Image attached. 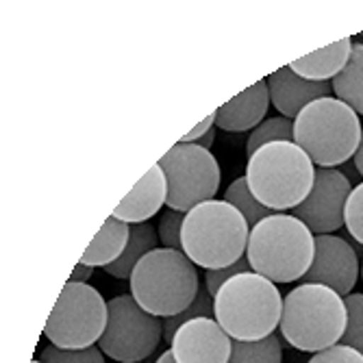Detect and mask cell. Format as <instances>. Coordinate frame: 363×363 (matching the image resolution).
<instances>
[{
    "label": "cell",
    "instance_id": "1",
    "mask_svg": "<svg viewBox=\"0 0 363 363\" xmlns=\"http://www.w3.org/2000/svg\"><path fill=\"white\" fill-rule=\"evenodd\" d=\"M348 324L346 301L335 289L301 283L283 298L281 335L301 352H320L342 342Z\"/></svg>",
    "mask_w": 363,
    "mask_h": 363
},
{
    "label": "cell",
    "instance_id": "2",
    "mask_svg": "<svg viewBox=\"0 0 363 363\" xmlns=\"http://www.w3.org/2000/svg\"><path fill=\"white\" fill-rule=\"evenodd\" d=\"M315 255V235L291 213H272L250 228V270L272 283L303 281Z\"/></svg>",
    "mask_w": 363,
    "mask_h": 363
},
{
    "label": "cell",
    "instance_id": "3",
    "mask_svg": "<svg viewBox=\"0 0 363 363\" xmlns=\"http://www.w3.org/2000/svg\"><path fill=\"white\" fill-rule=\"evenodd\" d=\"M313 181L315 163L296 142L268 144L246 163L248 189L272 211H294L311 194Z\"/></svg>",
    "mask_w": 363,
    "mask_h": 363
},
{
    "label": "cell",
    "instance_id": "4",
    "mask_svg": "<svg viewBox=\"0 0 363 363\" xmlns=\"http://www.w3.org/2000/svg\"><path fill=\"white\" fill-rule=\"evenodd\" d=\"M216 320L235 342H259L281 326L283 298L279 287L257 272L226 281L213 298Z\"/></svg>",
    "mask_w": 363,
    "mask_h": 363
},
{
    "label": "cell",
    "instance_id": "5",
    "mask_svg": "<svg viewBox=\"0 0 363 363\" xmlns=\"http://www.w3.org/2000/svg\"><path fill=\"white\" fill-rule=\"evenodd\" d=\"M250 226L226 201H207L185 213L183 252L194 266L220 270L246 257Z\"/></svg>",
    "mask_w": 363,
    "mask_h": 363
},
{
    "label": "cell",
    "instance_id": "6",
    "mask_svg": "<svg viewBox=\"0 0 363 363\" xmlns=\"http://www.w3.org/2000/svg\"><path fill=\"white\" fill-rule=\"evenodd\" d=\"M135 303L157 315L172 318L196 301L201 279L191 259L183 250L157 248L148 252L128 279Z\"/></svg>",
    "mask_w": 363,
    "mask_h": 363
},
{
    "label": "cell",
    "instance_id": "7",
    "mask_svg": "<svg viewBox=\"0 0 363 363\" xmlns=\"http://www.w3.org/2000/svg\"><path fill=\"white\" fill-rule=\"evenodd\" d=\"M361 135L359 113L335 96L313 101L294 120V142L318 168H337L354 159Z\"/></svg>",
    "mask_w": 363,
    "mask_h": 363
},
{
    "label": "cell",
    "instance_id": "8",
    "mask_svg": "<svg viewBox=\"0 0 363 363\" xmlns=\"http://www.w3.org/2000/svg\"><path fill=\"white\" fill-rule=\"evenodd\" d=\"M109 320V303L96 287L68 281L44 324L50 344L68 350L91 348L101 342Z\"/></svg>",
    "mask_w": 363,
    "mask_h": 363
},
{
    "label": "cell",
    "instance_id": "9",
    "mask_svg": "<svg viewBox=\"0 0 363 363\" xmlns=\"http://www.w3.org/2000/svg\"><path fill=\"white\" fill-rule=\"evenodd\" d=\"M168 179V209L187 213L194 207L213 201L220 189V163L211 150L196 144H174L159 159Z\"/></svg>",
    "mask_w": 363,
    "mask_h": 363
},
{
    "label": "cell",
    "instance_id": "10",
    "mask_svg": "<svg viewBox=\"0 0 363 363\" xmlns=\"http://www.w3.org/2000/svg\"><path fill=\"white\" fill-rule=\"evenodd\" d=\"M163 340V318L144 311L130 294L109 301L107 328L98 342L109 359L118 363H140L148 359Z\"/></svg>",
    "mask_w": 363,
    "mask_h": 363
},
{
    "label": "cell",
    "instance_id": "11",
    "mask_svg": "<svg viewBox=\"0 0 363 363\" xmlns=\"http://www.w3.org/2000/svg\"><path fill=\"white\" fill-rule=\"evenodd\" d=\"M352 194L350 181L337 168H318L311 194L291 211L313 235H333L346 222V203Z\"/></svg>",
    "mask_w": 363,
    "mask_h": 363
},
{
    "label": "cell",
    "instance_id": "12",
    "mask_svg": "<svg viewBox=\"0 0 363 363\" xmlns=\"http://www.w3.org/2000/svg\"><path fill=\"white\" fill-rule=\"evenodd\" d=\"M359 259L354 248L340 235H315V255L303 283H318L335 289L340 296L352 294L359 279Z\"/></svg>",
    "mask_w": 363,
    "mask_h": 363
},
{
    "label": "cell",
    "instance_id": "13",
    "mask_svg": "<svg viewBox=\"0 0 363 363\" xmlns=\"http://www.w3.org/2000/svg\"><path fill=\"white\" fill-rule=\"evenodd\" d=\"M177 363H228L233 340L213 318L185 322L170 342Z\"/></svg>",
    "mask_w": 363,
    "mask_h": 363
},
{
    "label": "cell",
    "instance_id": "14",
    "mask_svg": "<svg viewBox=\"0 0 363 363\" xmlns=\"http://www.w3.org/2000/svg\"><path fill=\"white\" fill-rule=\"evenodd\" d=\"M268 87H270V101L274 109L289 120H296V116L313 101L328 98L333 94V83L307 81L296 74L289 65L268 77Z\"/></svg>",
    "mask_w": 363,
    "mask_h": 363
},
{
    "label": "cell",
    "instance_id": "15",
    "mask_svg": "<svg viewBox=\"0 0 363 363\" xmlns=\"http://www.w3.org/2000/svg\"><path fill=\"white\" fill-rule=\"evenodd\" d=\"M166 203H168V179L159 163H155L138 181V185L126 194L124 201L113 209V218L126 224L150 222V218L157 216Z\"/></svg>",
    "mask_w": 363,
    "mask_h": 363
},
{
    "label": "cell",
    "instance_id": "16",
    "mask_svg": "<svg viewBox=\"0 0 363 363\" xmlns=\"http://www.w3.org/2000/svg\"><path fill=\"white\" fill-rule=\"evenodd\" d=\"M270 103L268 81H257L216 111V126L230 133H244L250 128L255 130L266 118Z\"/></svg>",
    "mask_w": 363,
    "mask_h": 363
},
{
    "label": "cell",
    "instance_id": "17",
    "mask_svg": "<svg viewBox=\"0 0 363 363\" xmlns=\"http://www.w3.org/2000/svg\"><path fill=\"white\" fill-rule=\"evenodd\" d=\"M352 40L350 38H344V40H337L335 44L326 46V48H320L311 55H305L301 59H296L289 63V68L307 79V81H315V83H331L344 68L350 59V52H352Z\"/></svg>",
    "mask_w": 363,
    "mask_h": 363
},
{
    "label": "cell",
    "instance_id": "18",
    "mask_svg": "<svg viewBox=\"0 0 363 363\" xmlns=\"http://www.w3.org/2000/svg\"><path fill=\"white\" fill-rule=\"evenodd\" d=\"M130 238V224L118 220V218H107L103 228L98 230V235L91 240L89 248L83 252L81 263L89 268H107L111 263H116Z\"/></svg>",
    "mask_w": 363,
    "mask_h": 363
},
{
    "label": "cell",
    "instance_id": "19",
    "mask_svg": "<svg viewBox=\"0 0 363 363\" xmlns=\"http://www.w3.org/2000/svg\"><path fill=\"white\" fill-rule=\"evenodd\" d=\"M157 246H159V235H157V228L150 222L130 224V238L122 257L116 263H111V266H107L105 272L113 279H130L138 263L148 252L157 250Z\"/></svg>",
    "mask_w": 363,
    "mask_h": 363
},
{
    "label": "cell",
    "instance_id": "20",
    "mask_svg": "<svg viewBox=\"0 0 363 363\" xmlns=\"http://www.w3.org/2000/svg\"><path fill=\"white\" fill-rule=\"evenodd\" d=\"M331 83L335 98L363 116V44L352 46L346 68Z\"/></svg>",
    "mask_w": 363,
    "mask_h": 363
},
{
    "label": "cell",
    "instance_id": "21",
    "mask_svg": "<svg viewBox=\"0 0 363 363\" xmlns=\"http://www.w3.org/2000/svg\"><path fill=\"white\" fill-rule=\"evenodd\" d=\"M228 363H283V348L279 335H268L259 342H235Z\"/></svg>",
    "mask_w": 363,
    "mask_h": 363
},
{
    "label": "cell",
    "instance_id": "22",
    "mask_svg": "<svg viewBox=\"0 0 363 363\" xmlns=\"http://www.w3.org/2000/svg\"><path fill=\"white\" fill-rule=\"evenodd\" d=\"M224 201L233 205L248 222V226H257L261 220L270 218L274 211L268 209L266 205H261L257 198L252 196V191L248 189V183H246V177L242 179H235L233 183H230L224 191Z\"/></svg>",
    "mask_w": 363,
    "mask_h": 363
},
{
    "label": "cell",
    "instance_id": "23",
    "mask_svg": "<svg viewBox=\"0 0 363 363\" xmlns=\"http://www.w3.org/2000/svg\"><path fill=\"white\" fill-rule=\"evenodd\" d=\"M274 142H294V120L289 118H268L263 120L246 142V155L252 157L259 148Z\"/></svg>",
    "mask_w": 363,
    "mask_h": 363
},
{
    "label": "cell",
    "instance_id": "24",
    "mask_svg": "<svg viewBox=\"0 0 363 363\" xmlns=\"http://www.w3.org/2000/svg\"><path fill=\"white\" fill-rule=\"evenodd\" d=\"M196 318H216L213 296L207 291V287H201V289H198V296H196V301L191 303L189 309H185L183 313L172 315V318H163V340H166V342L170 344L179 328H181L185 322L196 320Z\"/></svg>",
    "mask_w": 363,
    "mask_h": 363
},
{
    "label": "cell",
    "instance_id": "25",
    "mask_svg": "<svg viewBox=\"0 0 363 363\" xmlns=\"http://www.w3.org/2000/svg\"><path fill=\"white\" fill-rule=\"evenodd\" d=\"M344 301H346V311H348V324H346L342 344L363 354V294L352 291Z\"/></svg>",
    "mask_w": 363,
    "mask_h": 363
},
{
    "label": "cell",
    "instance_id": "26",
    "mask_svg": "<svg viewBox=\"0 0 363 363\" xmlns=\"http://www.w3.org/2000/svg\"><path fill=\"white\" fill-rule=\"evenodd\" d=\"M40 361L44 363H105V352L98 346L83 348V350H68V348H59L50 344L42 350Z\"/></svg>",
    "mask_w": 363,
    "mask_h": 363
},
{
    "label": "cell",
    "instance_id": "27",
    "mask_svg": "<svg viewBox=\"0 0 363 363\" xmlns=\"http://www.w3.org/2000/svg\"><path fill=\"white\" fill-rule=\"evenodd\" d=\"M183 222H185V213L181 211L168 209L161 213L157 224V235L163 248L183 250Z\"/></svg>",
    "mask_w": 363,
    "mask_h": 363
},
{
    "label": "cell",
    "instance_id": "28",
    "mask_svg": "<svg viewBox=\"0 0 363 363\" xmlns=\"http://www.w3.org/2000/svg\"><path fill=\"white\" fill-rule=\"evenodd\" d=\"M346 228L348 233L363 246V183L352 187V194L346 203Z\"/></svg>",
    "mask_w": 363,
    "mask_h": 363
},
{
    "label": "cell",
    "instance_id": "29",
    "mask_svg": "<svg viewBox=\"0 0 363 363\" xmlns=\"http://www.w3.org/2000/svg\"><path fill=\"white\" fill-rule=\"evenodd\" d=\"M242 272H250V261H248V257L240 259L238 263H233V266H226V268H220V270H207L205 272V287H207V291L216 298V294L220 291V287L226 281L233 279V277L242 274Z\"/></svg>",
    "mask_w": 363,
    "mask_h": 363
},
{
    "label": "cell",
    "instance_id": "30",
    "mask_svg": "<svg viewBox=\"0 0 363 363\" xmlns=\"http://www.w3.org/2000/svg\"><path fill=\"white\" fill-rule=\"evenodd\" d=\"M309 363H363V354L350 346H344V344H335L326 350H320L315 352Z\"/></svg>",
    "mask_w": 363,
    "mask_h": 363
},
{
    "label": "cell",
    "instance_id": "31",
    "mask_svg": "<svg viewBox=\"0 0 363 363\" xmlns=\"http://www.w3.org/2000/svg\"><path fill=\"white\" fill-rule=\"evenodd\" d=\"M213 126H216V113H213V116H209L207 120H203L201 124H196V126L189 130V133L181 140V144H196L201 138H205Z\"/></svg>",
    "mask_w": 363,
    "mask_h": 363
},
{
    "label": "cell",
    "instance_id": "32",
    "mask_svg": "<svg viewBox=\"0 0 363 363\" xmlns=\"http://www.w3.org/2000/svg\"><path fill=\"white\" fill-rule=\"evenodd\" d=\"M91 274H94V268L85 266V263H79V266L74 268V272H72V279L70 281H74V283H87L91 279Z\"/></svg>",
    "mask_w": 363,
    "mask_h": 363
},
{
    "label": "cell",
    "instance_id": "33",
    "mask_svg": "<svg viewBox=\"0 0 363 363\" xmlns=\"http://www.w3.org/2000/svg\"><path fill=\"white\" fill-rule=\"evenodd\" d=\"M213 142H216V126L209 130V133L205 135V138H201L196 142V146H201V148H205V150H211V146H213Z\"/></svg>",
    "mask_w": 363,
    "mask_h": 363
},
{
    "label": "cell",
    "instance_id": "34",
    "mask_svg": "<svg viewBox=\"0 0 363 363\" xmlns=\"http://www.w3.org/2000/svg\"><path fill=\"white\" fill-rule=\"evenodd\" d=\"M354 168H357V172L363 177V135H361V144H359V148H357V155H354Z\"/></svg>",
    "mask_w": 363,
    "mask_h": 363
},
{
    "label": "cell",
    "instance_id": "35",
    "mask_svg": "<svg viewBox=\"0 0 363 363\" xmlns=\"http://www.w3.org/2000/svg\"><path fill=\"white\" fill-rule=\"evenodd\" d=\"M155 363H177V361H174L172 352H170V350H166V352H161V354L157 357V361H155Z\"/></svg>",
    "mask_w": 363,
    "mask_h": 363
},
{
    "label": "cell",
    "instance_id": "36",
    "mask_svg": "<svg viewBox=\"0 0 363 363\" xmlns=\"http://www.w3.org/2000/svg\"><path fill=\"white\" fill-rule=\"evenodd\" d=\"M30 363H44V361H40V359H33Z\"/></svg>",
    "mask_w": 363,
    "mask_h": 363
},
{
    "label": "cell",
    "instance_id": "37",
    "mask_svg": "<svg viewBox=\"0 0 363 363\" xmlns=\"http://www.w3.org/2000/svg\"><path fill=\"white\" fill-rule=\"evenodd\" d=\"M361 277H363V263H361Z\"/></svg>",
    "mask_w": 363,
    "mask_h": 363
},
{
    "label": "cell",
    "instance_id": "38",
    "mask_svg": "<svg viewBox=\"0 0 363 363\" xmlns=\"http://www.w3.org/2000/svg\"><path fill=\"white\" fill-rule=\"evenodd\" d=\"M361 38H363V35H361Z\"/></svg>",
    "mask_w": 363,
    "mask_h": 363
}]
</instances>
